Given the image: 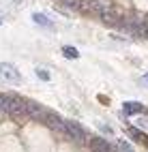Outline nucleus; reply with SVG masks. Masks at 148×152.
<instances>
[{
  "label": "nucleus",
  "mask_w": 148,
  "mask_h": 152,
  "mask_svg": "<svg viewBox=\"0 0 148 152\" xmlns=\"http://www.w3.org/2000/svg\"><path fill=\"white\" fill-rule=\"evenodd\" d=\"M0 77L4 79V82H11V84H19L22 82V73H19V69L11 62H0Z\"/></svg>",
  "instance_id": "f257e3e1"
},
{
  "label": "nucleus",
  "mask_w": 148,
  "mask_h": 152,
  "mask_svg": "<svg viewBox=\"0 0 148 152\" xmlns=\"http://www.w3.org/2000/svg\"><path fill=\"white\" fill-rule=\"evenodd\" d=\"M64 129H67V135L69 137H73L77 141H86V131L77 122H73V120H64Z\"/></svg>",
  "instance_id": "f03ea898"
},
{
  "label": "nucleus",
  "mask_w": 148,
  "mask_h": 152,
  "mask_svg": "<svg viewBox=\"0 0 148 152\" xmlns=\"http://www.w3.org/2000/svg\"><path fill=\"white\" fill-rule=\"evenodd\" d=\"M90 150L92 152H112V146L103 137H92L90 139Z\"/></svg>",
  "instance_id": "7ed1b4c3"
},
{
  "label": "nucleus",
  "mask_w": 148,
  "mask_h": 152,
  "mask_svg": "<svg viewBox=\"0 0 148 152\" xmlns=\"http://www.w3.org/2000/svg\"><path fill=\"white\" fill-rule=\"evenodd\" d=\"M125 114H148V109L137 101H125Z\"/></svg>",
  "instance_id": "20e7f679"
},
{
  "label": "nucleus",
  "mask_w": 148,
  "mask_h": 152,
  "mask_svg": "<svg viewBox=\"0 0 148 152\" xmlns=\"http://www.w3.org/2000/svg\"><path fill=\"white\" fill-rule=\"evenodd\" d=\"M32 22H34L37 26H41V28H49V30L56 28L54 22H52V19H49L45 13H32Z\"/></svg>",
  "instance_id": "39448f33"
},
{
  "label": "nucleus",
  "mask_w": 148,
  "mask_h": 152,
  "mask_svg": "<svg viewBox=\"0 0 148 152\" xmlns=\"http://www.w3.org/2000/svg\"><path fill=\"white\" fill-rule=\"evenodd\" d=\"M129 133H131V137L135 139V141H140V144H144V146H148V135H144L142 131H137V129H129Z\"/></svg>",
  "instance_id": "423d86ee"
},
{
  "label": "nucleus",
  "mask_w": 148,
  "mask_h": 152,
  "mask_svg": "<svg viewBox=\"0 0 148 152\" xmlns=\"http://www.w3.org/2000/svg\"><path fill=\"white\" fill-rule=\"evenodd\" d=\"M62 56L64 58H71V60H77V58H80V52H77L73 45H64L62 47Z\"/></svg>",
  "instance_id": "0eeeda50"
},
{
  "label": "nucleus",
  "mask_w": 148,
  "mask_h": 152,
  "mask_svg": "<svg viewBox=\"0 0 148 152\" xmlns=\"http://www.w3.org/2000/svg\"><path fill=\"white\" fill-rule=\"evenodd\" d=\"M0 118H9V109H7V96L0 94Z\"/></svg>",
  "instance_id": "6e6552de"
},
{
  "label": "nucleus",
  "mask_w": 148,
  "mask_h": 152,
  "mask_svg": "<svg viewBox=\"0 0 148 152\" xmlns=\"http://www.w3.org/2000/svg\"><path fill=\"white\" fill-rule=\"evenodd\" d=\"M34 73H37L39 79H43V82H49V77H52V75H49V71H45L43 66H37V69H34Z\"/></svg>",
  "instance_id": "1a4fd4ad"
},
{
  "label": "nucleus",
  "mask_w": 148,
  "mask_h": 152,
  "mask_svg": "<svg viewBox=\"0 0 148 152\" xmlns=\"http://www.w3.org/2000/svg\"><path fill=\"white\" fill-rule=\"evenodd\" d=\"M60 2H64L69 9H75V11H82V2L84 0H60Z\"/></svg>",
  "instance_id": "9d476101"
},
{
  "label": "nucleus",
  "mask_w": 148,
  "mask_h": 152,
  "mask_svg": "<svg viewBox=\"0 0 148 152\" xmlns=\"http://www.w3.org/2000/svg\"><path fill=\"white\" fill-rule=\"evenodd\" d=\"M118 148H120V152H135V150H133L129 144H127V141H122V139L118 141Z\"/></svg>",
  "instance_id": "9b49d317"
},
{
  "label": "nucleus",
  "mask_w": 148,
  "mask_h": 152,
  "mask_svg": "<svg viewBox=\"0 0 148 152\" xmlns=\"http://www.w3.org/2000/svg\"><path fill=\"white\" fill-rule=\"evenodd\" d=\"M142 84H144V86H146V88H148V73H146V75H144V77H142Z\"/></svg>",
  "instance_id": "f8f14e48"
},
{
  "label": "nucleus",
  "mask_w": 148,
  "mask_h": 152,
  "mask_svg": "<svg viewBox=\"0 0 148 152\" xmlns=\"http://www.w3.org/2000/svg\"><path fill=\"white\" fill-rule=\"evenodd\" d=\"M146 39H148V22H146Z\"/></svg>",
  "instance_id": "ddd939ff"
},
{
  "label": "nucleus",
  "mask_w": 148,
  "mask_h": 152,
  "mask_svg": "<svg viewBox=\"0 0 148 152\" xmlns=\"http://www.w3.org/2000/svg\"><path fill=\"white\" fill-rule=\"evenodd\" d=\"M0 24H2V13H0Z\"/></svg>",
  "instance_id": "4468645a"
}]
</instances>
